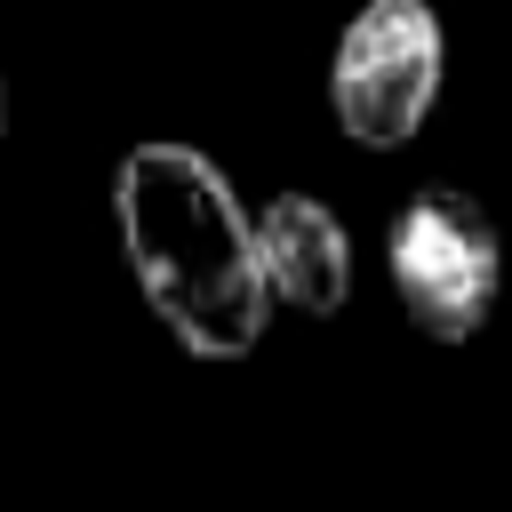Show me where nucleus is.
<instances>
[{
	"label": "nucleus",
	"instance_id": "obj_1",
	"mask_svg": "<svg viewBox=\"0 0 512 512\" xmlns=\"http://www.w3.org/2000/svg\"><path fill=\"white\" fill-rule=\"evenodd\" d=\"M112 216L144 304L192 360H248L264 344L272 280L256 256V216L208 152L136 144L112 176Z\"/></svg>",
	"mask_w": 512,
	"mask_h": 512
},
{
	"label": "nucleus",
	"instance_id": "obj_4",
	"mask_svg": "<svg viewBox=\"0 0 512 512\" xmlns=\"http://www.w3.org/2000/svg\"><path fill=\"white\" fill-rule=\"evenodd\" d=\"M256 256H264L272 304L312 312V320L344 312V296H352V240H344V224H336L328 200H312V192H272V200L256 208Z\"/></svg>",
	"mask_w": 512,
	"mask_h": 512
},
{
	"label": "nucleus",
	"instance_id": "obj_2",
	"mask_svg": "<svg viewBox=\"0 0 512 512\" xmlns=\"http://www.w3.org/2000/svg\"><path fill=\"white\" fill-rule=\"evenodd\" d=\"M384 272H392L400 312L432 344H472L504 288V240L472 192L424 184L384 232Z\"/></svg>",
	"mask_w": 512,
	"mask_h": 512
},
{
	"label": "nucleus",
	"instance_id": "obj_3",
	"mask_svg": "<svg viewBox=\"0 0 512 512\" xmlns=\"http://www.w3.org/2000/svg\"><path fill=\"white\" fill-rule=\"evenodd\" d=\"M440 72H448V40L432 0H360L328 56V112L352 144L400 152L432 120Z\"/></svg>",
	"mask_w": 512,
	"mask_h": 512
}]
</instances>
